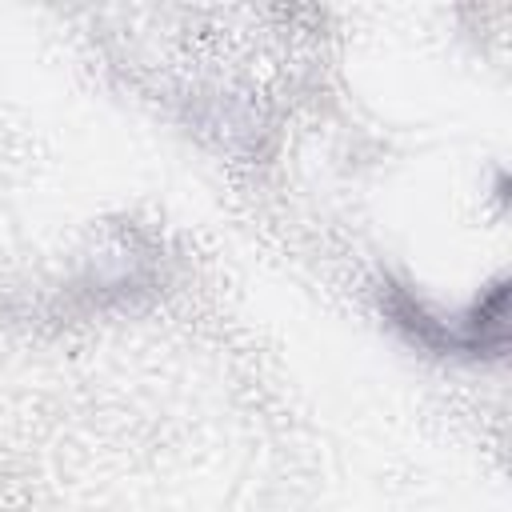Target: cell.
Here are the masks:
<instances>
[{
    "mask_svg": "<svg viewBox=\"0 0 512 512\" xmlns=\"http://www.w3.org/2000/svg\"><path fill=\"white\" fill-rule=\"evenodd\" d=\"M384 312L392 324L428 352H452V356H500L508 344V280L488 284L484 296H476L464 312L440 316L424 300H416L408 288L388 284L384 288Z\"/></svg>",
    "mask_w": 512,
    "mask_h": 512,
    "instance_id": "6da1fadb",
    "label": "cell"
}]
</instances>
